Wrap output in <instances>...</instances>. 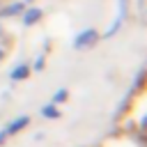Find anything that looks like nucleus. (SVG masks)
I'll return each instance as SVG.
<instances>
[{
	"label": "nucleus",
	"instance_id": "obj_3",
	"mask_svg": "<svg viewBox=\"0 0 147 147\" xmlns=\"http://www.w3.org/2000/svg\"><path fill=\"white\" fill-rule=\"evenodd\" d=\"M25 74H28V67H21V69H16V71H14V78H23Z\"/></svg>",
	"mask_w": 147,
	"mask_h": 147
},
{
	"label": "nucleus",
	"instance_id": "obj_1",
	"mask_svg": "<svg viewBox=\"0 0 147 147\" xmlns=\"http://www.w3.org/2000/svg\"><path fill=\"white\" fill-rule=\"evenodd\" d=\"M25 124H28V117H18V119H14V122L7 126V131H5V133H7V136H9V133H16V131H18V129H23Z\"/></svg>",
	"mask_w": 147,
	"mask_h": 147
},
{
	"label": "nucleus",
	"instance_id": "obj_2",
	"mask_svg": "<svg viewBox=\"0 0 147 147\" xmlns=\"http://www.w3.org/2000/svg\"><path fill=\"white\" fill-rule=\"evenodd\" d=\"M44 115H46V117H57L60 113H57L55 106H46V108H44Z\"/></svg>",
	"mask_w": 147,
	"mask_h": 147
},
{
	"label": "nucleus",
	"instance_id": "obj_4",
	"mask_svg": "<svg viewBox=\"0 0 147 147\" xmlns=\"http://www.w3.org/2000/svg\"><path fill=\"white\" fill-rule=\"evenodd\" d=\"M64 99H67V92L60 90V94H55V101H64Z\"/></svg>",
	"mask_w": 147,
	"mask_h": 147
},
{
	"label": "nucleus",
	"instance_id": "obj_5",
	"mask_svg": "<svg viewBox=\"0 0 147 147\" xmlns=\"http://www.w3.org/2000/svg\"><path fill=\"white\" fill-rule=\"evenodd\" d=\"M5 136H7V133H0V142H2V140H5Z\"/></svg>",
	"mask_w": 147,
	"mask_h": 147
}]
</instances>
